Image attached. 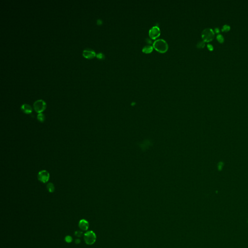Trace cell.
Returning <instances> with one entry per match:
<instances>
[{
	"label": "cell",
	"instance_id": "6da1fadb",
	"mask_svg": "<svg viewBox=\"0 0 248 248\" xmlns=\"http://www.w3.org/2000/svg\"><path fill=\"white\" fill-rule=\"evenodd\" d=\"M153 48L156 50L161 53H164L168 49V45L166 41L162 39L156 40L153 43Z\"/></svg>",
	"mask_w": 248,
	"mask_h": 248
},
{
	"label": "cell",
	"instance_id": "7a4b0ae2",
	"mask_svg": "<svg viewBox=\"0 0 248 248\" xmlns=\"http://www.w3.org/2000/svg\"><path fill=\"white\" fill-rule=\"evenodd\" d=\"M84 241L86 244L91 245L95 243L96 240V235L93 231L87 232L84 234Z\"/></svg>",
	"mask_w": 248,
	"mask_h": 248
},
{
	"label": "cell",
	"instance_id": "3957f363",
	"mask_svg": "<svg viewBox=\"0 0 248 248\" xmlns=\"http://www.w3.org/2000/svg\"><path fill=\"white\" fill-rule=\"evenodd\" d=\"M47 104L46 102L42 100H38L33 103V108L36 113H42L46 109Z\"/></svg>",
	"mask_w": 248,
	"mask_h": 248
},
{
	"label": "cell",
	"instance_id": "277c9868",
	"mask_svg": "<svg viewBox=\"0 0 248 248\" xmlns=\"http://www.w3.org/2000/svg\"><path fill=\"white\" fill-rule=\"evenodd\" d=\"M202 36L204 41L209 42L213 39L214 33L211 29L206 28L203 30L202 33Z\"/></svg>",
	"mask_w": 248,
	"mask_h": 248
},
{
	"label": "cell",
	"instance_id": "5b68a950",
	"mask_svg": "<svg viewBox=\"0 0 248 248\" xmlns=\"http://www.w3.org/2000/svg\"><path fill=\"white\" fill-rule=\"evenodd\" d=\"M38 178L39 181L43 183H46L49 180V173L46 170L41 171L38 173Z\"/></svg>",
	"mask_w": 248,
	"mask_h": 248
},
{
	"label": "cell",
	"instance_id": "8992f818",
	"mask_svg": "<svg viewBox=\"0 0 248 248\" xmlns=\"http://www.w3.org/2000/svg\"><path fill=\"white\" fill-rule=\"evenodd\" d=\"M160 34V29L157 26L152 27L149 31V34L150 38L153 39H155L158 38Z\"/></svg>",
	"mask_w": 248,
	"mask_h": 248
},
{
	"label": "cell",
	"instance_id": "52a82bcc",
	"mask_svg": "<svg viewBox=\"0 0 248 248\" xmlns=\"http://www.w3.org/2000/svg\"><path fill=\"white\" fill-rule=\"evenodd\" d=\"M95 52L90 48H86L83 51L82 55L86 59H91L96 56Z\"/></svg>",
	"mask_w": 248,
	"mask_h": 248
},
{
	"label": "cell",
	"instance_id": "ba28073f",
	"mask_svg": "<svg viewBox=\"0 0 248 248\" xmlns=\"http://www.w3.org/2000/svg\"><path fill=\"white\" fill-rule=\"evenodd\" d=\"M21 110L24 113L27 114H32L33 110L31 106L27 104H24L21 106Z\"/></svg>",
	"mask_w": 248,
	"mask_h": 248
},
{
	"label": "cell",
	"instance_id": "9c48e42d",
	"mask_svg": "<svg viewBox=\"0 0 248 248\" xmlns=\"http://www.w3.org/2000/svg\"><path fill=\"white\" fill-rule=\"evenodd\" d=\"M79 227L83 231L87 230L89 228V223L86 220L81 219L80 221L79 224Z\"/></svg>",
	"mask_w": 248,
	"mask_h": 248
},
{
	"label": "cell",
	"instance_id": "30bf717a",
	"mask_svg": "<svg viewBox=\"0 0 248 248\" xmlns=\"http://www.w3.org/2000/svg\"><path fill=\"white\" fill-rule=\"evenodd\" d=\"M153 47L152 46H151L150 45H146L143 48L142 51L144 53H149L153 51Z\"/></svg>",
	"mask_w": 248,
	"mask_h": 248
},
{
	"label": "cell",
	"instance_id": "8fae6325",
	"mask_svg": "<svg viewBox=\"0 0 248 248\" xmlns=\"http://www.w3.org/2000/svg\"><path fill=\"white\" fill-rule=\"evenodd\" d=\"M47 189L48 191V192H51V193L54 192V191L55 190L54 186L53 184V183H49L48 184H47Z\"/></svg>",
	"mask_w": 248,
	"mask_h": 248
},
{
	"label": "cell",
	"instance_id": "7c38bea8",
	"mask_svg": "<svg viewBox=\"0 0 248 248\" xmlns=\"http://www.w3.org/2000/svg\"><path fill=\"white\" fill-rule=\"evenodd\" d=\"M37 119H38V121L40 122L43 123L45 120V116L44 114L42 113H40L38 114V116H37Z\"/></svg>",
	"mask_w": 248,
	"mask_h": 248
},
{
	"label": "cell",
	"instance_id": "4fadbf2b",
	"mask_svg": "<svg viewBox=\"0 0 248 248\" xmlns=\"http://www.w3.org/2000/svg\"><path fill=\"white\" fill-rule=\"evenodd\" d=\"M96 57L99 59H101V60H102V59H104L105 58V56L103 54V53H97L96 55Z\"/></svg>",
	"mask_w": 248,
	"mask_h": 248
},
{
	"label": "cell",
	"instance_id": "5bb4252c",
	"mask_svg": "<svg viewBox=\"0 0 248 248\" xmlns=\"http://www.w3.org/2000/svg\"><path fill=\"white\" fill-rule=\"evenodd\" d=\"M217 39L218 40V41L220 42V43H222L224 42V37H223L221 34H219L217 35Z\"/></svg>",
	"mask_w": 248,
	"mask_h": 248
},
{
	"label": "cell",
	"instance_id": "9a60e30c",
	"mask_svg": "<svg viewBox=\"0 0 248 248\" xmlns=\"http://www.w3.org/2000/svg\"><path fill=\"white\" fill-rule=\"evenodd\" d=\"M205 42L204 41H200L199 42H198L197 43V47L198 48H203L205 46Z\"/></svg>",
	"mask_w": 248,
	"mask_h": 248
},
{
	"label": "cell",
	"instance_id": "2e32d148",
	"mask_svg": "<svg viewBox=\"0 0 248 248\" xmlns=\"http://www.w3.org/2000/svg\"><path fill=\"white\" fill-rule=\"evenodd\" d=\"M65 241L67 242V243H71L72 241V238L71 236H69V235H67V236L65 238Z\"/></svg>",
	"mask_w": 248,
	"mask_h": 248
},
{
	"label": "cell",
	"instance_id": "e0dca14e",
	"mask_svg": "<svg viewBox=\"0 0 248 248\" xmlns=\"http://www.w3.org/2000/svg\"><path fill=\"white\" fill-rule=\"evenodd\" d=\"M230 26L228 25H225L223 26L222 31H228L230 30Z\"/></svg>",
	"mask_w": 248,
	"mask_h": 248
},
{
	"label": "cell",
	"instance_id": "ac0fdd59",
	"mask_svg": "<svg viewBox=\"0 0 248 248\" xmlns=\"http://www.w3.org/2000/svg\"><path fill=\"white\" fill-rule=\"evenodd\" d=\"M82 234V232L80 231H77L75 233V235L77 237H81Z\"/></svg>",
	"mask_w": 248,
	"mask_h": 248
},
{
	"label": "cell",
	"instance_id": "d6986e66",
	"mask_svg": "<svg viewBox=\"0 0 248 248\" xmlns=\"http://www.w3.org/2000/svg\"><path fill=\"white\" fill-rule=\"evenodd\" d=\"M223 166H224V164H223V162H221V165H219V164H218V170L219 171H221L222 169V167Z\"/></svg>",
	"mask_w": 248,
	"mask_h": 248
},
{
	"label": "cell",
	"instance_id": "ffe728a7",
	"mask_svg": "<svg viewBox=\"0 0 248 248\" xmlns=\"http://www.w3.org/2000/svg\"><path fill=\"white\" fill-rule=\"evenodd\" d=\"M207 47H208V49H209V50H210V51H212L213 49V46L212 45L208 44L207 45Z\"/></svg>",
	"mask_w": 248,
	"mask_h": 248
},
{
	"label": "cell",
	"instance_id": "44dd1931",
	"mask_svg": "<svg viewBox=\"0 0 248 248\" xmlns=\"http://www.w3.org/2000/svg\"><path fill=\"white\" fill-rule=\"evenodd\" d=\"M102 21L100 19H98L97 20V24L98 25H101L102 24Z\"/></svg>",
	"mask_w": 248,
	"mask_h": 248
},
{
	"label": "cell",
	"instance_id": "7402d4cb",
	"mask_svg": "<svg viewBox=\"0 0 248 248\" xmlns=\"http://www.w3.org/2000/svg\"><path fill=\"white\" fill-rule=\"evenodd\" d=\"M81 242V240L80 239H77L76 240H75V243L77 244H80Z\"/></svg>",
	"mask_w": 248,
	"mask_h": 248
},
{
	"label": "cell",
	"instance_id": "603a6c76",
	"mask_svg": "<svg viewBox=\"0 0 248 248\" xmlns=\"http://www.w3.org/2000/svg\"><path fill=\"white\" fill-rule=\"evenodd\" d=\"M215 32H216V33H218V32H219V28H215Z\"/></svg>",
	"mask_w": 248,
	"mask_h": 248
}]
</instances>
